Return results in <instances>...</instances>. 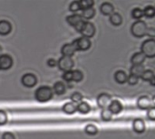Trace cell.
<instances>
[{"mask_svg":"<svg viewBox=\"0 0 155 139\" xmlns=\"http://www.w3.org/2000/svg\"><path fill=\"white\" fill-rule=\"evenodd\" d=\"M53 90L48 86H41L38 89H36L35 92V98L38 102L45 103L49 101L53 98Z\"/></svg>","mask_w":155,"mask_h":139,"instance_id":"obj_1","label":"cell"},{"mask_svg":"<svg viewBox=\"0 0 155 139\" xmlns=\"http://www.w3.org/2000/svg\"><path fill=\"white\" fill-rule=\"evenodd\" d=\"M147 25L145 22L142 20H137L131 26V33L136 38H142L146 35L147 33Z\"/></svg>","mask_w":155,"mask_h":139,"instance_id":"obj_2","label":"cell"},{"mask_svg":"<svg viewBox=\"0 0 155 139\" xmlns=\"http://www.w3.org/2000/svg\"><path fill=\"white\" fill-rule=\"evenodd\" d=\"M141 52L148 58H153L155 56V41L154 39L145 40L141 46Z\"/></svg>","mask_w":155,"mask_h":139,"instance_id":"obj_3","label":"cell"},{"mask_svg":"<svg viewBox=\"0 0 155 139\" xmlns=\"http://www.w3.org/2000/svg\"><path fill=\"white\" fill-rule=\"evenodd\" d=\"M57 65H58V68L63 71L64 72L65 71H72L74 65V60L71 58V57H64V56H62L58 62H57Z\"/></svg>","mask_w":155,"mask_h":139,"instance_id":"obj_4","label":"cell"},{"mask_svg":"<svg viewBox=\"0 0 155 139\" xmlns=\"http://www.w3.org/2000/svg\"><path fill=\"white\" fill-rule=\"evenodd\" d=\"M74 47L76 48V51H87L91 47V40L86 37H80L72 43Z\"/></svg>","mask_w":155,"mask_h":139,"instance_id":"obj_5","label":"cell"},{"mask_svg":"<svg viewBox=\"0 0 155 139\" xmlns=\"http://www.w3.org/2000/svg\"><path fill=\"white\" fill-rule=\"evenodd\" d=\"M80 33L83 35V37H86V38L90 39L95 34V26L91 22H85L84 21L82 31L80 32Z\"/></svg>","mask_w":155,"mask_h":139,"instance_id":"obj_6","label":"cell"},{"mask_svg":"<svg viewBox=\"0 0 155 139\" xmlns=\"http://www.w3.org/2000/svg\"><path fill=\"white\" fill-rule=\"evenodd\" d=\"M21 82L26 88H33L37 83V78L33 73H25L22 76Z\"/></svg>","mask_w":155,"mask_h":139,"instance_id":"obj_7","label":"cell"},{"mask_svg":"<svg viewBox=\"0 0 155 139\" xmlns=\"http://www.w3.org/2000/svg\"><path fill=\"white\" fill-rule=\"evenodd\" d=\"M111 101H112V97L107 93H101L97 97V105L99 108L103 109H108Z\"/></svg>","mask_w":155,"mask_h":139,"instance_id":"obj_8","label":"cell"},{"mask_svg":"<svg viewBox=\"0 0 155 139\" xmlns=\"http://www.w3.org/2000/svg\"><path fill=\"white\" fill-rule=\"evenodd\" d=\"M13 65V59L8 54L0 55V70H8Z\"/></svg>","mask_w":155,"mask_h":139,"instance_id":"obj_9","label":"cell"},{"mask_svg":"<svg viewBox=\"0 0 155 139\" xmlns=\"http://www.w3.org/2000/svg\"><path fill=\"white\" fill-rule=\"evenodd\" d=\"M137 107L140 109H149L152 108V100L148 96H142L137 100Z\"/></svg>","mask_w":155,"mask_h":139,"instance_id":"obj_10","label":"cell"},{"mask_svg":"<svg viewBox=\"0 0 155 139\" xmlns=\"http://www.w3.org/2000/svg\"><path fill=\"white\" fill-rule=\"evenodd\" d=\"M75 52H76V48L74 47L73 43H65L61 48L62 56H64V57L72 58V56L75 53Z\"/></svg>","mask_w":155,"mask_h":139,"instance_id":"obj_11","label":"cell"},{"mask_svg":"<svg viewBox=\"0 0 155 139\" xmlns=\"http://www.w3.org/2000/svg\"><path fill=\"white\" fill-rule=\"evenodd\" d=\"M133 128L137 134H143L145 131V124L143 120L141 118H135L133 122Z\"/></svg>","mask_w":155,"mask_h":139,"instance_id":"obj_12","label":"cell"},{"mask_svg":"<svg viewBox=\"0 0 155 139\" xmlns=\"http://www.w3.org/2000/svg\"><path fill=\"white\" fill-rule=\"evenodd\" d=\"M12 30L11 24L6 20H1L0 21V35H7L10 33Z\"/></svg>","mask_w":155,"mask_h":139,"instance_id":"obj_13","label":"cell"},{"mask_svg":"<svg viewBox=\"0 0 155 139\" xmlns=\"http://www.w3.org/2000/svg\"><path fill=\"white\" fill-rule=\"evenodd\" d=\"M100 11L104 15H111L112 14H114V5L109 3V2H104L100 6Z\"/></svg>","mask_w":155,"mask_h":139,"instance_id":"obj_14","label":"cell"},{"mask_svg":"<svg viewBox=\"0 0 155 139\" xmlns=\"http://www.w3.org/2000/svg\"><path fill=\"white\" fill-rule=\"evenodd\" d=\"M108 109L112 112L113 115L114 114H119L123 110V105L118 100H112L109 107H108Z\"/></svg>","mask_w":155,"mask_h":139,"instance_id":"obj_15","label":"cell"},{"mask_svg":"<svg viewBox=\"0 0 155 139\" xmlns=\"http://www.w3.org/2000/svg\"><path fill=\"white\" fill-rule=\"evenodd\" d=\"M144 61H145V56L141 52H135L131 58V62L133 65H143Z\"/></svg>","mask_w":155,"mask_h":139,"instance_id":"obj_16","label":"cell"},{"mask_svg":"<svg viewBox=\"0 0 155 139\" xmlns=\"http://www.w3.org/2000/svg\"><path fill=\"white\" fill-rule=\"evenodd\" d=\"M128 75L124 71H117L114 73V80L117 83L119 84H124L127 81Z\"/></svg>","mask_w":155,"mask_h":139,"instance_id":"obj_17","label":"cell"},{"mask_svg":"<svg viewBox=\"0 0 155 139\" xmlns=\"http://www.w3.org/2000/svg\"><path fill=\"white\" fill-rule=\"evenodd\" d=\"M66 22L72 25V26H75L78 23H80L81 21H83V18L81 16V14H71V15H68L66 17Z\"/></svg>","mask_w":155,"mask_h":139,"instance_id":"obj_18","label":"cell"},{"mask_svg":"<svg viewBox=\"0 0 155 139\" xmlns=\"http://www.w3.org/2000/svg\"><path fill=\"white\" fill-rule=\"evenodd\" d=\"M52 90H54V92L57 95H63L66 90V86L62 81H57L54 84Z\"/></svg>","mask_w":155,"mask_h":139,"instance_id":"obj_19","label":"cell"},{"mask_svg":"<svg viewBox=\"0 0 155 139\" xmlns=\"http://www.w3.org/2000/svg\"><path fill=\"white\" fill-rule=\"evenodd\" d=\"M145 71V68L143 65H133L130 69V72L132 75L136 76L140 78L143 74V72Z\"/></svg>","mask_w":155,"mask_h":139,"instance_id":"obj_20","label":"cell"},{"mask_svg":"<svg viewBox=\"0 0 155 139\" xmlns=\"http://www.w3.org/2000/svg\"><path fill=\"white\" fill-rule=\"evenodd\" d=\"M62 110H63V112H64L65 114H68V115L74 114V112H76V105H74L72 102H66L65 104L63 105Z\"/></svg>","mask_w":155,"mask_h":139,"instance_id":"obj_21","label":"cell"},{"mask_svg":"<svg viewBox=\"0 0 155 139\" xmlns=\"http://www.w3.org/2000/svg\"><path fill=\"white\" fill-rule=\"evenodd\" d=\"M90 110H91V107L85 101H82L76 106V111H78L81 114H87L90 112Z\"/></svg>","mask_w":155,"mask_h":139,"instance_id":"obj_22","label":"cell"},{"mask_svg":"<svg viewBox=\"0 0 155 139\" xmlns=\"http://www.w3.org/2000/svg\"><path fill=\"white\" fill-rule=\"evenodd\" d=\"M110 22L112 24H114V26H119L122 24L123 23V17L120 14L118 13H114L110 15V18H109Z\"/></svg>","mask_w":155,"mask_h":139,"instance_id":"obj_23","label":"cell"},{"mask_svg":"<svg viewBox=\"0 0 155 139\" xmlns=\"http://www.w3.org/2000/svg\"><path fill=\"white\" fill-rule=\"evenodd\" d=\"M94 14H95V9L94 7H89V8H86V9L83 10V12L81 14V16L84 19L90 20L94 16Z\"/></svg>","mask_w":155,"mask_h":139,"instance_id":"obj_24","label":"cell"},{"mask_svg":"<svg viewBox=\"0 0 155 139\" xmlns=\"http://www.w3.org/2000/svg\"><path fill=\"white\" fill-rule=\"evenodd\" d=\"M140 78L144 81H151L153 79H154V73L152 70H145Z\"/></svg>","mask_w":155,"mask_h":139,"instance_id":"obj_25","label":"cell"},{"mask_svg":"<svg viewBox=\"0 0 155 139\" xmlns=\"http://www.w3.org/2000/svg\"><path fill=\"white\" fill-rule=\"evenodd\" d=\"M84 78V74L81 71L79 70H75V71H72V81L74 82H80Z\"/></svg>","mask_w":155,"mask_h":139,"instance_id":"obj_26","label":"cell"},{"mask_svg":"<svg viewBox=\"0 0 155 139\" xmlns=\"http://www.w3.org/2000/svg\"><path fill=\"white\" fill-rule=\"evenodd\" d=\"M143 15L146 16L147 18H152L155 15V10L154 7L153 5H147L144 10H143Z\"/></svg>","mask_w":155,"mask_h":139,"instance_id":"obj_27","label":"cell"},{"mask_svg":"<svg viewBox=\"0 0 155 139\" xmlns=\"http://www.w3.org/2000/svg\"><path fill=\"white\" fill-rule=\"evenodd\" d=\"M101 118L104 121H110L113 118V114L109 110V109H104L101 112Z\"/></svg>","mask_w":155,"mask_h":139,"instance_id":"obj_28","label":"cell"},{"mask_svg":"<svg viewBox=\"0 0 155 139\" xmlns=\"http://www.w3.org/2000/svg\"><path fill=\"white\" fill-rule=\"evenodd\" d=\"M84 132L89 136H95L98 133V128L94 125H87L84 128Z\"/></svg>","mask_w":155,"mask_h":139,"instance_id":"obj_29","label":"cell"},{"mask_svg":"<svg viewBox=\"0 0 155 139\" xmlns=\"http://www.w3.org/2000/svg\"><path fill=\"white\" fill-rule=\"evenodd\" d=\"M71 101H72V103H75V104H79L80 102H82V100H83V95L80 93V92H77V91H75V92H74L72 95H71Z\"/></svg>","mask_w":155,"mask_h":139,"instance_id":"obj_30","label":"cell"},{"mask_svg":"<svg viewBox=\"0 0 155 139\" xmlns=\"http://www.w3.org/2000/svg\"><path fill=\"white\" fill-rule=\"evenodd\" d=\"M94 4V2L93 0H81V1H79V5H80V7L82 10L89 8V7H93Z\"/></svg>","mask_w":155,"mask_h":139,"instance_id":"obj_31","label":"cell"},{"mask_svg":"<svg viewBox=\"0 0 155 139\" xmlns=\"http://www.w3.org/2000/svg\"><path fill=\"white\" fill-rule=\"evenodd\" d=\"M143 16V10L141 8H134L133 11H132V17L136 19V20H139L141 19L142 17Z\"/></svg>","mask_w":155,"mask_h":139,"instance_id":"obj_32","label":"cell"},{"mask_svg":"<svg viewBox=\"0 0 155 139\" xmlns=\"http://www.w3.org/2000/svg\"><path fill=\"white\" fill-rule=\"evenodd\" d=\"M80 9H81V7H80V5H79V1H73V2H71V4L69 5V10L71 12L76 13Z\"/></svg>","mask_w":155,"mask_h":139,"instance_id":"obj_33","label":"cell"},{"mask_svg":"<svg viewBox=\"0 0 155 139\" xmlns=\"http://www.w3.org/2000/svg\"><path fill=\"white\" fill-rule=\"evenodd\" d=\"M138 81H139V78L136 77V76H134V75H132V74H130V75L128 76V78H127V82H128V84H129V85H132V86L136 85V84L138 83Z\"/></svg>","mask_w":155,"mask_h":139,"instance_id":"obj_34","label":"cell"},{"mask_svg":"<svg viewBox=\"0 0 155 139\" xmlns=\"http://www.w3.org/2000/svg\"><path fill=\"white\" fill-rule=\"evenodd\" d=\"M7 122V116L6 113L3 110H0V126L5 125Z\"/></svg>","mask_w":155,"mask_h":139,"instance_id":"obj_35","label":"cell"},{"mask_svg":"<svg viewBox=\"0 0 155 139\" xmlns=\"http://www.w3.org/2000/svg\"><path fill=\"white\" fill-rule=\"evenodd\" d=\"M147 118L152 120V121H154L155 120V109L153 107H152L151 109H148L147 111Z\"/></svg>","mask_w":155,"mask_h":139,"instance_id":"obj_36","label":"cell"},{"mask_svg":"<svg viewBox=\"0 0 155 139\" xmlns=\"http://www.w3.org/2000/svg\"><path fill=\"white\" fill-rule=\"evenodd\" d=\"M63 79H64L65 81H67L68 83H70V82L72 81V71L64 72V74H63Z\"/></svg>","mask_w":155,"mask_h":139,"instance_id":"obj_37","label":"cell"},{"mask_svg":"<svg viewBox=\"0 0 155 139\" xmlns=\"http://www.w3.org/2000/svg\"><path fill=\"white\" fill-rule=\"evenodd\" d=\"M2 139H15V136H14L12 133H10V132H5V133L3 134Z\"/></svg>","mask_w":155,"mask_h":139,"instance_id":"obj_38","label":"cell"},{"mask_svg":"<svg viewBox=\"0 0 155 139\" xmlns=\"http://www.w3.org/2000/svg\"><path fill=\"white\" fill-rule=\"evenodd\" d=\"M47 65L49 66V67H51V68H54V67H55L56 65H57V62H56V61L54 60V59H48L47 60Z\"/></svg>","mask_w":155,"mask_h":139,"instance_id":"obj_39","label":"cell"},{"mask_svg":"<svg viewBox=\"0 0 155 139\" xmlns=\"http://www.w3.org/2000/svg\"><path fill=\"white\" fill-rule=\"evenodd\" d=\"M84 21H81L80 23H78V24L74 26L75 30H76L78 33H80V32L82 31V28H83V25H84Z\"/></svg>","mask_w":155,"mask_h":139,"instance_id":"obj_40","label":"cell"},{"mask_svg":"<svg viewBox=\"0 0 155 139\" xmlns=\"http://www.w3.org/2000/svg\"><path fill=\"white\" fill-rule=\"evenodd\" d=\"M146 34L150 35V36L152 37V39H153V37H154V35H155V32H154V30H153V28L147 29V33H146Z\"/></svg>","mask_w":155,"mask_h":139,"instance_id":"obj_41","label":"cell"},{"mask_svg":"<svg viewBox=\"0 0 155 139\" xmlns=\"http://www.w3.org/2000/svg\"><path fill=\"white\" fill-rule=\"evenodd\" d=\"M154 81H155V78H154V79H153V80H152V81H150V82H151V85H152V86H154V85H155Z\"/></svg>","mask_w":155,"mask_h":139,"instance_id":"obj_42","label":"cell"},{"mask_svg":"<svg viewBox=\"0 0 155 139\" xmlns=\"http://www.w3.org/2000/svg\"><path fill=\"white\" fill-rule=\"evenodd\" d=\"M2 51H3V49H2V47L0 46V55H1V53H2Z\"/></svg>","mask_w":155,"mask_h":139,"instance_id":"obj_43","label":"cell"}]
</instances>
